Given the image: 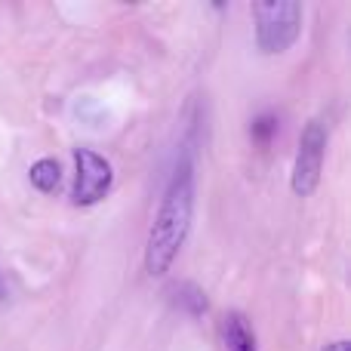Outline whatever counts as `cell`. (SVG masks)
<instances>
[{
  "label": "cell",
  "mask_w": 351,
  "mask_h": 351,
  "mask_svg": "<svg viewBox=\"0 0 351 351\" xmlns=\"http://www.w3.org/2000/svg\"><path fill=\"white\" fill-rule=\"evenodd\" d=\"M191 216H194V173L191 164L182 160L176 167L170 185H167V194L160 200V210L154 216L152 231H148V243H145L148 274H164L173 265L188 231H191Z\"/></svg>",
  "instance_id": "1"
},
{
  "label": "cell",
  "mask_w": 351,
  "mask_h": 351,
  "mask_svg": "<svg viewBox=\"0 0 351 351\" xmlns=\"http://www.w3.org/2000/svg\"><path fill=\"white\" fill-rule=\"evenodd\" d=\"M222 342L225 351H259L256 348V333L250 327V321L241 311H228L222 321Z\"/></svg>",
  "instance_id": "5"
},
{
  "label": "cell",
  "mask_w": 351,
  "mask_h": 351,
  "mask_svg": "<svg viewBox=\"0 0 351 351\" xmlns=\"http://www.w3.org/2000/svg\"><path fill=\"white\" fill-rule=\"evenodd\" d=\"M274 130H278V121H274V117H259V121L253 123V136L256 139H262V142H265Z\"/></svg>",
  "instance_id": "7"
},
{
  "label": "cell",
  "mask_w": 351,
  "mask_h": 351,
  "mask_svg": "<svg viewBox=\"0 0 351 351\" xmlns=\"http://www.w3.org/2000/svg\"><path fill=\"white\" fill-rule=\"evenodd\" d=\"M324 152H327V130H324L321 121H311L302 130L299 154H296V164H293V191L299 197H308L317 188V182H321Z\"/></svg>",
  "instance_id": "3"
},
{
  "label": "cell",
  "mask_w": 351,
  "mask_h": 351,
  "mask_svg": "<svg viewBox=\"0 0 351 351\" xmlns=\"http://www.w3.org/2000/svg\"><path fill=\"white\" fill-rule=\"evenodd\" d=\"M74 167H77V179H74V204L77 206H93L108 194L111 188V164L102 154L90 152V148H77L74 152Z\"/></svg>",
  "instance_id": "4"
},
{
  "label": "cell",
  "mask_w": 351,
  "mask_h": 351,
  "mask_svg": "<svg viewBox=\"0 0 351 351\" xmlns=\"http://www.w3.org/2000/svg\"><path fill=\"white\" fill-rule=\"evenodd\" d=\"M28 176H31V185H34L37 191L53 194L56 188H59L62 170H59V164H56L53 158H43V160H37V164H31Z\"/></svg>",
  "instance_id": "6"
},
{
  "label": "cell",
  "mask_w": 351,
  "mask_h": 351,
  "mask_svg": "<svg viewBox=\"0 0 351 351\" xmlns=\"http://www.w3.org/2000/svg\"><path fill=\"white\" fill-rule=\"evenodd\" d=\"M256 40L262 53H284L296 43L302 28V6L296 0H268L253 6Z\"/></svg>",
  "instance_id": "2"
},
{
  "label": "cell",
  "mask_w": 351,
  "mask_h": 351,
  "mask_svg": "<svg viewBox=\"0 0 351 351\" xmlns=\"http://www.w3.org/2000/svg\"><path fill=\"white\" fill-rule=\"evenodd\" d=\"M324 351H351V346H348L346 339H339V342H330V346L324 348Z\"/></svg>",
  "instance_id": "8"
}]
</instances>
